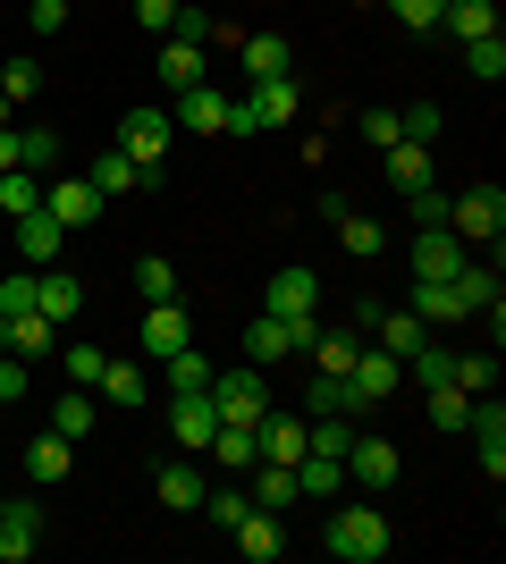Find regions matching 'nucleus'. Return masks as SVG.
<instances>
[{"label": "nucleus", "mask_w": 506, "mask_h": 564, "mask_svg": "<svg viewBox=\"0 0 506 564\" xmlns=\"http://www.w3.org/2000/svg\"><path fill=\"white\" fill-rule=\"evenodd\" d=\"M321 547H330L337 564H380L388 556V514L380 506H337L330 531H321Z\"/></svg>", "instance_id": "nucleus-1"}, {"label": "nucleus", "mask_w": 506, "mask_h": 564, "mask_svg": "<svg viewBox=\"0 0 506 564\" xmlns=\"http://www.w3.org/2000/svg\"><path fill=\"white\" fill-rule=\"evenodd\" d=\"M169 135H177V118H169V110H127V118H119V152H127V161H136V169H144L152 186H161Z\"/></svg>", "instance_id": "nucleus-2"}, {"label": "nucleus", "mask_w": 506, "mask_h": 564, "mask_svg": "<svg viewBox=\"0 0 506 564\" xmlns=\"http://www.w3.org/2000/svg\"><path fill=\"white\" fill-rule=\"evenodd\" d=\"M295 118V76H254V94L237 101L228 135H262V127H288Z\"/></svg>", "instance_id": "nucleus-3"}, {"label": "nucleus", "mask_w": 506, "mask_h": 564, "mask_svg": "<svg viewBox=\"0 0 506 564\" xmlns=\"http://www.w3.org/2000/svg\"><path fill=\"white\" fill-rule=\"evenodd\" d=\"M212 404H219V422H262L270 413V379L254 371V362H237V371H212Z\"/></svg>", "instance_id": "nucleus-4"}, {"label": "nucleus", "mask_w": 506, "mask_h": 564, "mask_svg": "<svg viewBox=\"0 0 506 564\" xmlns=\"http://www.w3.org/2000/svg\"><path fill=\"white\" fill-rule=\"evenodd\" d=\"M448 228H456L464 245H498V236H506V194H498V186L448 194Z\"/></svg>", "instance_id": "nucleus-5"}, {"label": "nucleus", "mask_w": 506, "mask_h": 564, "mask_svg": "<svg viewBox=\"0 0 506 564\" xmlns=\"http://www.w3.org/2000/svg\"><path fill=\"white\" fill-rule=\"evenodd\" d=\"M346 388H355V413H363V404H388L397 388H406V362H397V354H380L372 337H363L355 371H346Z\"/></svg>", "instance_id": "nucleus-6"}, {"label": "nucleus", "mask_w": 506, "mask_h": 564, "mask_svg": "<svg viewBox=\"0 0 506 564\" xmlns=\"http://www.w3.org/2000/svg\"><path fill=\"white\" fill-rule=\"evenodd\" d=\"M397 471H406V455L388 447V438H355V447H346V489L380 497V489H397Z\"/></svg>", "instance_id": "nucleus-7"}, {"label": "nucleus", "mask_w": 506, "mask_h": 564, "mask_svg": "<svg viewBox=\"0 0 506 564\" xmlns=\"http://www.w3.org/2000/svg\"><path fill=\"white\" fill-rule=\"evenodd\" d=\"M43 212L60 219V228H94L101 219V194H94V177H43Z\"/></svg>", "instance_id": "nucleus-8"}, {"label": "nucleus", "mask_w": 506, "mask_h": 564, "mask_svg": "<svg viewBox=\"0 0 506 564\" xmlns=\"http://www.w3.org/2000/svg\"><path fill=\"white\" fill-rule=\"evenodd\" d=\"M464 253H473V245H464L456 228H413V279H456Z\"/></svg>", "instance_id": "nucleus-9"}, {"label": "nucleus", "mask_w": 506, "mask_h": 564, "mask_svg": "<svg viewBox=\"0 0 506 564\" xmlns=\"http://www.w3.org/2000/svg\"><path fill=\"white\" fill-rule=\"evenodd\" d=\"M212 430H219L212 388H203V397H169V438H177L186 455H203V447H212Z\"/></svg>", "instance_id": "nucleus-10"}, {"label": "nucleus", "mask_w": 506, "mask_h": 564, "mask_svg": "<svg viewBox=\"0 0 506 564\" xmlns=\"http://www.w3.org/2000/svg\"><path fill=\"white\" fill-rule=\"evenodd\" d=\"M464 430H473V447H482V471H489V480H506V404L498 397H473Z\"/></svg>", "instance_id": "nucleus-11"}, {"label": "nucleus", "mask_w": 506, "mask_h": 564, "mask_svg": "<svg viewBox=\"0 0 506 564\" xmlns=\"http://www.w3.org/2000/svg\"><path fill=\"white\" fill-rule=\"evenodd\" d=\"M161 85H169V94L212 85V43H177V34H161Z\"/></svg>", "instance_id": "nucleus-12"}, {"label": "nucleus", "mask_w": 506, "mask_h": 564, "mask_svg": "<svg viewBox=\"0 0 506 564\" xmlns=\"http://www.w3.org/2000/svg\"><path fill=\"white\" fill-rule=\"evenodd\" d=\"M413 321H422V329H464V321H473V312H464V295L448 279H413Z\"/></svg>", "instance_id": "nucleus-13"}, {"label": "nucleus", "mask_w": 506, "mask_h": 564, "mask_svg": "<svg viewBox=\"0 0 506 564\" xmlns=\"http://www.w3.org/2000/svg\"><path fill=\"white\" fill-rule=\"evenodd\" d=\"M254 447H262V464H295V455H304V413L270 404L262 422H254Z\"/></svg>", "instance_id": "nucleus-14"}, {"label": "nucleus", "mask_w": 506, "mask_h": 564, "mask_svg": "<svg viewBox=\"0 0 506 564\" xmlns=\"http://www.w3.org/2000/svg\"><path fill=\"white\" fill-rule=\"evenodd\" d=\"M177 346H194L186 304H144V362H169Z\"/></svg>", "instance_id": "nucleus-15"}, {"label": "nucleus", "mask_w": 506, "mask_h": 564, "mask_svg": "<svg viewBox=\"0 0 506 564\" xmlns=\"http://www.w3.org/2000/svg\"><path fill=\"white\" fill-rule=\"evenodd\" d=\"M34 312H43L51 329H68L76 312H85V286H76L68 270H34Z\"/></svg>", "instance_id": "nucleus-16"}, {"label": "nucleus", "mask_w": 506, "mask_h": 564, "mask_svg": "<svg viewBox=\"0 0 506 564\" xmlns=\"http://www.w3.org/2000/svg\"><path fill=\"white\" fill-rule=\"evenodd\" d=\"M228 118H237V101L219 94V85H194V94H177V127H194V135H228Z\"/></svg>", "instance_id": "nucleus-17"}, {"label": "nucleus", "mask_w": 506, "mask_h": 564, "mask_svg": "<svg viewBox=\"0 0 506 564\" xmlns=\"http://www.w3.org/2000/svg\"><path fill=\"white\" fill-rule=\"evenodd\" d=\"M43 547V506H0V564H25Z\"/></svg>", "instance_id": "nucleus-18"}, {"label": "nucleus", "mask_w": 506, "mask_h": 564, "mask_svg": "<svg viewBox=\"0 0 506 564\" xmlns=\"http://www.w3.org/2000/svg\"><path fill=\"white\" fill-rule=\"evenodd\" d=\"M9 228H18V253L34 261V270H51V261H60V245H68V228H60L51 212H25V219H9Z\"/></svg>", "instance_id": "nucleus-19"}, {"label": "nucleus", "mask_w": 506, "mask_h": 564, "mask_svg": "<svg viewBox=\"0 0 506 564\" xmlns=\"http://www.w3.org/2000/svg\"><path fill=\"white\" fill-rule=\"evenodd\" d=\"M203 455L219 464V480H237V471H254V464H262V447H254V430H245V422H219Z\"/></svg>", "instance_id": "nucleus-20"}, {"label": "nucleus", "mask_w": 506, "mask_h": 564, "mask_svg": "<svg viewBox=\"0 0 506 564\" xmlns=\"http://www.w3.org/2000/svg\"><path fill=\"white\" fill-rule=\"evenodd\" d=\"M228 540H237V556H245V564H279L288 531H279V514H262V506H254V514H245L237 531H228Z\"/></svg>", "instance_id": "nucleus-21"}, {"label": "nucleus", "mask_w": 506, "mask_h": 564, "mask_svg": "<svg viewBox=\"0 0 506 564\" xmlns=\"http://www.w3.org/2000/svg\"><path fill=\"white\" fill-rule=\"evenodd\" d=\"M288 321H279V312H254V321H245V362H254V371H270V362H288Z\"/></svg>", "instance_id": "nucleus-22"}, {"label": "nucleus", "mask_w": 506, "mask_h": 564, "mask_svg": "<svg viewBox=\"0 0 506 564\" xmlns=\"http://www.w3.org/2000/svg\"><path fill=\"white\" fill-rule=\"evenodd\" d=\"M203 489H212V480H203L194 464H161V471H152V497H161L169 514H194V506H203Z\"/></svg>", "instance_id": "nucleus-23"}, {"label": "nucleus", "mask_w": 506, "mask_h": 564, "mask_svg": "<svg viewBox=\"0 0 506 564\" xmlns=\"http://www.w3.org/2000/svg\"><path fill=\"white\" fill-rule=\"evenodd\" d=\"M85 177H94V194H101V203H110V194H144V186H152V177H144L136 161H127L119 143H110V152H94V169H85Z\"/></svg>", "instance_id": "nucleus-24"}, {"label": "nucleus", "mask_w": 506, "mask_h": 564, "mask_svg": "<svg viewBox=\"0 0 506 564\" xmlns=\"http://www.w3.org/2000/svg\"><path fill=\"white\" fill-rule=\"evenodd\" d=\"M212 371H219V362H212V354H203V346H177V354H169V362H161L169 397H203V388H212Z\"/></svg>", "instance_id": "nucleus-25"}, {"label": "nucleus", "mask_w": 506, "mask_h": 564, "mask_svg": "<svg viewBox=\"0 0 506 564\" xmlns=\"http://www.w3.org/2000/svg\"><path fill=\"white\" fill-rule=\"evenodd\" d=\"M372 346L397 354V362H413V354L431 346V337H422V321H413V312H380V321H372Z\"/></svg>", "instance_id": "nucleus-26"}, {"label": "nucleus", "mask_w": 506, "mask_h": 564, "mask_svg": "<svg viewBox=\"0 0 506 564\" xmlns=\"http://www.w3.org/2000/svg\"><path fill=\"white\" fill-rule=\"evenodd\" d=\"M245 497H254L262 514H288V506H295V464H254V480H245Z\"/></svg>", "instance_id": "nucleus-27"}, {"label": "nucleus", "mask_w": 506, "mask_h": 564, "mask_svg": "<svg viewBox=\"0 0 506 564\" xmlns=\"http://www.w3.org/2000/svg\"><path fill=\"white\" fill-rule=\"evenodd\" d=\"M60 346V329H51L43 312H18V321H0V354H25V362H34V354H51Z\"/></svg>", "instance_id": "nucleus-28"}, {"label": "nucleus", "mask_w": 506, "mask_h": 564, "mask_svg": "<svg viewBox=\"0 0 506 564\" xmlns=\"http://www.w3.org/2000/svg\"><path fill=\"white\" fill-rule=\"evenodd\" d=\"M262 312H321V279L313 270H270V304Z\"/></svg>", "instance_id": "nucleus-29"}, {"label": "nucleus", "mask_w": 506, "mask_h": 564, "mask_svg": "<svg viewBox=\"0 0 506 564\" xmlns=\"http://www.w3.org/2000/svg\"><path fill=\"white\" fill-rule=\"evenodd\" d=\"M439 25H448L456 43H482V34H498V0H448Z\"/></svg>", "instance_id": "nucleus-30"}, {"label": "nucleus", "mask_w": 506, "mask_h": 564, "mask_svg": "<svg viewBox=\"0 0 506 564\" xmlns=\"http://www.w3.org/2000/svg\"><path fill=\"white\" fill-rule=\"evenodd\" d=\"M304 354H313V371L346 379V371H355V354H363V329H321V337H313Z\"/></svg>", "instance_id": "nucleus-31"}, {"label": "nucleus", "mask_w": 506, "mask_h": 564, "mask_svg": "<svg viewBox=\"0 0 506 564\" xmlns=\"http://www.w3.org/2000/svg\"><path fill=\"white\" fill-rule=\"evenodd\" d=\"M448 286L464 295V312H473V321H482L489 304H506V295H498V270H489V261H473V253H464V270H456Z\"/></svg>", "instance_id": "nucleus-32"}, {"label": "nucleus", "mask_w": 506, "mask_h": 564, "mask_svg": "<svg viewBox=\"0 0 506 564\" xmlns=\"http://www.w3.org/2000/svg\"><path fill=\"white\" fill-rule=\"evenodd\" d=\"M60 152H68V135H60V127H18V169L51 177V169H60Z\"/></svg>", "instance_id": "nucleus-33"}, {"label": "nucleus", "mask_w": 506, "mask_h": 564, "mask_svg": "<svg viewBox=\"0 0 506 564\" xmlns=\"http://www.w3.org/2000/svg\"><path fill=\"white\" fill-rule=\"evenodd\" d=\"M295 497H346V464L337 455H295Z\"/></svg>", "instance_id": "nucleus-34"}, {"label": "nucleus", "mask_w": 506, "mask_h": 564, "mask_svg": "<svg viewBox=\"0 0 506 564\" xmlns=\"http://www.w3.org/2000/svg\"><path fill=\"white\" fill-rule=\"evenodd\" d=\"M194 514H212V522H219V540H228V531L254 514V497H245V480H219V489H203V506H194Z\"/></svg>", "instance_id": "nucleus-35"}, {"label": "nucleus", "mask_w": 506, "mask_h": 564, "mask_svg": "<svg viewBox=\"0 0 506 564\" xmlns=\"http://www.w3.org/2000/svg\"><path fill=\"white\" fill-rule=\"evenodd\" d=\"M68 464H76V447H68V438H60V430H43V438L25 447V471H34L43 489H51V480H68Z\"/></svg>", "instance_id": "nucleus-36"}, {"label": "nucleus", "mask_w": 506, "mask_h": 564, "mask_svg": "<svg viewBox=\"0 0 506 564\" xmlns=\"http://www.w3.org/2000/svg\"><path fill=\"white\" fill-rule=\"evenodd\" d=\"M388 186L397 194L431 186V143H388Z\"/></svg>", "instance_id": "nucleus-37"}, {"label": "nucleus", "mask_w": 506, "mask_h": 564, "mask_svg": "<svg viewBox=\"0 0 506 564\" xmlns=\"http://www.w3.org/2000/svg\"><path fill=\"white\" fill-rule=\"evenodd\" d=\"M237 59H245V76H288V34H245Z\"/></svg>", "instance_id": "nucleus-38"}, {"label": "nucleus", "mask_w": 506, "mask_h": 564, "mask_svg": "<svg viewBox=\"0 0 506 564\" xmlns=\"http://www.w3.org/2000/svg\"><path fill=\"white\" fill-rule=\"evenodd\" d=\"M0 212H9V219L43 212V177H34V169H0Z\"/></svg>", "instance_id": "nucleus-39"}, {"label": "nucleus", "mask_w": 506, "mask_h": 564, "mask_svg": "<svg viewBox=\"0 0 506 564\" xmlns=\"http://www.w3.org/2000/svg\"><path fill=\"white\" fill-rule=\"evenodd\" d=\"M51 430H60V438H68V447H76V438L94 430V388H68V397L51 404Z\"/></svg>", "instance_id": "nucleus-40"}, {"label": "nucleus", "mask_w": 506, "mask_h": 564, "mask_svg": "<svg viewBox=\"0 0 506 564\" xmlns=\"http://www.w3.org/2000/svg\"><path fill=\"white\" fill-rule=\"evenodd\" d=\"M337 245H346V253H355V261H380L388 228H380V219H363V212H346V219H337Z\"/></svg>", "instance_id": "nucleus-41"}, {"label": "nucleus", "mask_w": 506, "mask_h": 564, "mask_svg": "<svg viewBox=\"0 0 506 564\" xmlns=\"http://www.w3.org/2000/svg\"><path fill=\"white\" fill-rule=\"evenodd\" d=\"M60 362H68L76 388H101V371H110V354L94 346V337H76V346H60Z\"/></svg>", "instance_id": "nucleus-42"}, {"label": "nucleus", "mask_w": 506, "mask_h": 564, "mask_svg": "<svg viewBox=\"0 0 506 564\" xmlns=\"http://www.w3.org/2000/svg\"><path fill=\"white\" fill-rule=\"evenodd\" d=\"M136 295H144V304H177V270H169L161 253H144L136 261Z\"/></svg>", "instance_id": "nucleus-43"}, {"label": "nucleus", "mask_w": 506, "mask_h": 564, "mask_svg": "<svg viewBox=\"0 0 506 564\" xmlns=\"http://www.w3.org/2000/svg\"><path fill=\"white\" fill-rule=\"evenodd\" d=\"M422 404H431L439 430H464V413H473V397H464L456 379H439V388H422Z\"/></svg>", "instance_id": "nucleus-44"}, {"label": "nucleus", "mask_w": 506, "mask_h": 564, "mask_svg": "<svg viewBox=\"0 0 506 564\" xmlns=\"http://www.w3.org/2000/svg\"><path fill=\"white\" fill-rule=\"evenodd\" d=\"M313 413H355V388H346V379H330V371H321L313 388H304V422H313Z\"/></svg>", "instance_id": "nucleus-45"}, {"label": "nucleus", "mask_w": 506, "mask_h": 564, "mask_svg": "<svg viewBox=\"0 0 506 564\" xmlns=\"http://www.w3.org/2000/svg\"><path fill=\"white\" fill-rule=\"evenodd\" d=\"M464 68L482 76V85H498V76H506V34H482V43H464Z\"/></svg>", "instance_id": "nucleus-46"}, {"label": "nucleus", "mask_w": 506, "mask_h": 564, "mask_svg": "<svg viewBox=\"0 0 506 564\" xmlns=\"http://www.w3.org/2000/svg\"><path fill=\"white\" fill-rule=\"evenodd\" d=\"M0 94H9V110L34 101V94H43V68H34V59H9V68H0Z\"/></svg>", "instance_id": "nucleus-47"}, {"label": "nucleus", "mask_w": 506, "mask_h": 564, "mask_svg": "<svg viewBox=\"0 0 506 564\" xmlns=\"http://www.w3.org/2000/svg\"><path fill=\"white\" fill-rule=\"evenodd\" d=\"M34 312V270H0V321Z\"/></svg>", "instance_id": "nucleus-48"}, {"label": "nucleus", "mask_w": 506, "mask_h": 564, "mask_svg": "<svg viewBox=\"0 0 506 564\" xmlns=\"http://www.w3.org/2000/svg\"><path fill=\"white\" fill-rule=\"evenodd\" d=\"M101 397L110 404H144V371H136V362H110V371H101Z\"/></svg>", "instance_id": "nucleus-49"}, {"label": "nucleus", "mask_w": 506, "mask_h": 564, "mask_svg": "<svg viewBox=\"0 0 506 564\" xmlns=\"http://www.w3.org/2000/svg\"><path fill=\"white\" fill-rule=\"evenodd\" d=\"M397 135H406V143H431L439 135V101H406V110H397Z\"/></svg>", "instance_id": "nucleus-50"}, {"label": "nucleus", "mask_w": 506, "mask_h": 564, "mask_svg": "<svg viewBox=\"0 0 506 564\" xmlns=\"http://www.w3.org/2000/svg\"><path fill=\"white\" fill-rule=\"evenodd\" d=\"M169 34H177V43H219V18H212V9H186V0H177V25H169Z\"/></svg>", "instance_id": "nucleus-51"}, {"label": "nucleus", "mask_w": 506, "mask_h": 564, "mask_svg": "<svg viewBox=\"0 0 506 564\" xmlns=\"http://www.w3.org/2000/svg\"><path fill=\"white\" fill-rule=\"evenodd\" d=\"M388 9H397V25H413V34H439V9H448V0H388Z\"/></svg>", "instance_id": "nucleus-52"}, {"label": "nucleus", "mask_w": 506, "mask_h": 564, "mask_svg": "<svg viewBox=\"0 0 506 564\" xmlns=\"http://www.w3.org/2000/svg\"><path fill=\"white\" fill-rule=\"evenodd\" d=\"M406 203H413V228H448V194L439 186H413Z\"/></svg>", "instance_id": "nucleus-53"}, {"label": "nucleus", "mask_w": 506, "mask_h": 564, "mask_svg": "<svg viewBox=\"0 0 506 564\" xmlns=\"http://www.w3.org/2000/svg\"><path fill=\"white\" fill-rule=\"evenodd\" d=\"M464 397H489V354H456V371H448Z\"/></svg>", "instance_id": "nucleus-54"}, {"label": "nucleus", "mask_w": 506, "mask_h": 564, "mask_svg": "<svg viewBox=\"0 0 506 564\" xmlns=\"http://www.w3.org/2000/svg\"><path fill=\"white\" fill-rule=\"evenodd\" d=\"M355 135H363V143H380V152H388V143H406V135H397V110H363Z\"/></svg>", "instance_id": "nucleus-55"}, {"label": "nucleus", "mask_w": 506, "mask_h": 564, "mask_svg": "<svg viewBox=\"0 0 506 564\" xmlns=\"http://www.w3.org/2000/svg\"><path fill=\"white\" fill-rule=\"evenodd\" d=\"M25 25H34V34H60V25H68V0H25Z\"/></svg>", "instance_id": "nucleus-56"}, {"label": "nucleus", "mask_w": 506, "mask_h": 564, "mask_svg": "<svg viewBox=\"0 0 506 564\" xmlns=\"http://www.w3.org/2000/svg\"><path fill=\"white\" fill-rule=\"evenodd\" d=\"M0 404H25V354H0Z\"/></svg>", "instance_id": "nucleus-57"}, {"label": "nucleus", "mask_w": 506, "mask_h": 564, "mask_svg": "<svg viewBox=\"0 0 506 564\" xmlns=\"http://www.w3.org/2000/svg\"><path fill=\"white\" fill-rule=\"evenodd\" d=\"M136 25H144V34H169V25H177V0H136Z\"/></svg>", "instance_id": "nucleus-58"}, {"label": "nucleus", "mask_w": 506, "mask_h": 564, "mask_svg": "<svg viewBox=\"0 0 506 564\" xmlns=\"http://www.w3.org/2000/svg\"><path fill=\"white\" fill-rule=\"evenodd\" d=\"M0 169H18V135L9 127H0Z\"/></svg>", "instance_id": "nucleus-59"}, {"label": "nucleus", "mask_w": 506, "mask_h": 564, "mask_svg": "<svg viewBox=\"0 0 506 564\" xmlns=\"http://www.w3.org/2000/svg\"><path fill=\"white\" fill-rule=\"evenodd\" d=\"M0 127H9V94H0Z\"/></svg>", "instance_id": "nucleus-60"}, {"label": "nucleus", "mask_w": 506, "mask_h": 564, "mask_svg": "<svg viewBox=\"0 0 506 564\" xmlns=\"http://www.w3.org/2000/svg\"><path fill=\"white\" fill-rule=\"evenodd\" d=\"M0 422H9V413H0Z\"/></svg>", "instance_id": "nucleus-61"}, {"label": "nucleus", "mask_w": 506, "mask_h": 564, "mask_svg": "<svg viewBox=\"0 0 506 564\" xmlns=\"http://www.w3.org/2000/svg\"><path fill=\"white\" fill-rule=\"evenodd\" d=\"M0 506H9V497H0Z\"/></svg>", "instance_id": "nucleus-62"}]
</instances>
